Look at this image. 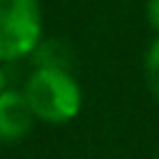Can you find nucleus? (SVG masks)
<instances>
[{"instance_id":"nucleus-1","label":"nucleus","mask_w":159,"mask_h":159,"mask_svg":"<svg viewBox=\"0 0 159 159\" xmlns=\"http://www.w3.org/2000/svg\"><path fill=\"white\" fill-rule=\"evenodd\" d=\"M37 122L67 124L82 112V87L65 67H35L22 87Z\"/></svg>"},{"instance_id":"nucleus-2","label":"nucleus","mask_w":159,"mask_h":159,"mask_svg":"<svg viewBox=\"0 0 159 159\" xmlns=\"http://www.w3.org/2000/svg\"><path fill=\"white\" fill-rule=\"evenodd\" d=\"M42 45V10L37 0H0V62L35 55Z\"/></svg>"},{"instance_id":"nucleus-3","label":"nucleus","mask_w":159,"mask_h":159,"mask_svg":"<svg viewBox=\"0 0 159 159\" xmlns=\"http://www.w3.org/2000/svg\"><path fill=\"white\" fill-rule=\"evenodd\" d=\"M37 117L25 97L22 89H2L0 92V142L2 144H15L30 137L35 129Z\"/></svg>"},{"instance_id":"nucleus-4","label":"nucleus","mask_w":159,"mask_h":159,"mask_svg":"<svg viewBox=\"0 0 159 159\" xmlns=\"http://www.w3.org/2000/svg\"><path fill=\"white\" fill-rule=\"evenodd\" d=\"M144 80H147L149 92L159 102V37L149 45V50L144 55Z\"/></svg>"},{"instance_id":"nucleus-5","label":"nucleus","mask_w":159,"mask_h":159,"mask_svg":"<svg viewBox=\"0 0 159 159\" xmlns=\"http://www.w3.org/2000/svg\"><path fill=\"white\" fill-rule=\"evenodd\" d=\"M147 22L154 27L159 37V0H147Z\"/></svg>"},{"instance_id":"nucleus-6","label":"nucleus","mask_w":159,"mask_h":159,"mask_svg":"<svg viewBox=\"0 0 159 159\" xmlns=\"http://www.w3.org/2000/svg\"><path fill=\"white\" fill-rule=\"evenodd\" d=\"M7 89V82H5V70H2V62H0V92Z\"/></svg>"},{"instance_id":"nucleus-7","label":"nucleus","mask_w":159,"mask_h":159,"mask_svg":"<svg viewBox=\"0 0 159 159\" xmlns=\"http://www.w3.org/2000/svg\"><path fill=\"white\" fill-rule=\"evenodd\" d=\"M157 159H159V154H157Z\"/></svg>"}]
</instances>
